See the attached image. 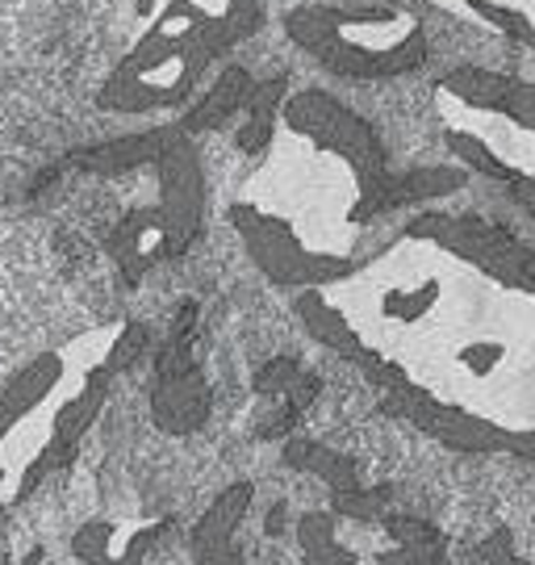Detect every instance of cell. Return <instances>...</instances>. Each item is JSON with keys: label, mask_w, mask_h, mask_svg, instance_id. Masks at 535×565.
Returning a JSON list of instances; mask_svg holds the SVG:
<instances>
[{"label": "cell", "mask_w": 535, "mask_h": 565, "mask_svg": "<svg viewBox=\"0 0 535 565\" xmlns=\"http://www.w3.org/2000/svg\"><path fill=\"white\" fill-rule=\"evenodd\" d=\"M285 34L318 67L343 81L410 76L431 55L422 21L394 0H360V4L310 0L285 13Z\"/></svg>", "instance_id": "cell-2"}, {"label": "cell", "mask_w": 535, "mask_h": 565, "mask_svg": "<svg viewBox=\"0 0 535 565\" xmlns=\"http://www.w3.org/2000/svg\"><path fill=\"white\" fill-rule=\"evenodd\" d=\"M231 223H235L238 239L247 247V256L256 260V268L272 285H285V289H314V285L339 281V277L352 268L343 256L306 247V239L298 235V226L256 202L231 205Z\"/></svg>", "instance_id": "cell-6"}, {"label": "cell", "mask_w": 535, "mask_h": 565, "mask_svg": "<svg viewBox=\"0 0 535 565\" xmlns=\"http://www.w3.org/2000/svg\"><path fill=\"white\" fill-rule=\"evenodd\" d=\"M439 93H452L457 102L473 105V109H494L523 126L535 130V84L494 72V67H457L439 81Z\"/></svg>", "instance_id": "cell-8"}, {"label": "cell", "mask_w": 535, "mask_h": 565, "mask_svg": "<svg viewBox=\"0 0 535 565\" xmlns=\"http://www.w3.org/2000/svg\"><path fill=\"white\" fill-rule=\"evenodd\" d=\"M118 369L109 340L88 361L51 348L25 361L0 390V511L25 503L97 424Z\"/></svg>", "instance_id": "cell-1"}, {"label": "cell", "mask_w": 535, "mask_h": 565, "mask_svg": "<svg viewBox=\"0 0 535 565\" xmlns=\"http://www.w3.org/2000/svg\"><path fill=\"white\" fill-rule=\"evenodd\" d=\"M410 235H431L443 247H452L460 256L477 260L481 268H490L494 277L532 289L535 294V252H527L523 243H515L506 231L481 223V218H443V214H422Z\"/></svg>", "instance_id": "cell-7"}, {"label": "cell", "mask_w": 535, "mask_h": 565, "mask_svg": "<svg viewBox=\"0 0 535 565\" xmlns=\"http://www.w3.org/2000/svg\"><path fill=\"white\" fill-rule=\"evenodd\" d=\"M151 168H156V202L135 205L109 235V256L118 260L121 277L130 285L142 281L151 264L184 256L205 223V172L193 135L180 130Z\"/></svg>", "instance_id": "cell-4"}, {"label": "cell", "mask_w": 535, "mask_h": 565, "mask_svg": "<svg viewBox=\"0 0 535 565\" xmlns=\"http://www.w3.org/2000/svg\"><path fill=\"white\" fill-rule=\"evenodd\" d=\"M252 72L247 67H238V63H231V67H222L218 81L205 88V97L201 102H193L184 114H180V130L184 135H214V130H222L231 118H238L243 114V102H247V93H252Z\"/></svg>", "instance_id": "cell-10"}, {"label": "cell", "mask_w": 535, "mask_h": 565, "mask_svg": "<svg viewBox=\"0 0 535 565\" xmlns=\"http://www.w3.org/2000/svg\"><path fill=\"white\" fill-rule=\"evenodd\" d=\"M176 135V121H163V126H147V130H135V135L88 142V147L67 151L63 168H76V172H88V177H121V172H135V168H151Z\"/></svg>", "instance_id": "cell-9"}, {"label": "cell", "mask_w": 535, "mask_h": 565, "mask_svg": "<svg viewBox=\"0 0 535 565\" xmlns=\"http://www.w3.org/2000/svg\"><path fill=\"white\" fill-rule=\"evenodd\" d=\"M301 377V369L298 361H289V356H280V361L272 364H264L259 369V377H256V390H264V394H285L289 385Z\"/></svg>", "instance_id": "cell-17"}, {"label": "cell", "mask_w": 535, "mask_h": 565, "mask_svg": "<svg viewBox=\"0 0 535 565\" xmlns=\"http://www.w3.org/2000/svg\"><path fill=\"white\" fill-rule=\"evenodd\" d=\"M163 527L168 524L139 527V532L121 536L118 524H109V520H88V524L72 536V553H76L84 565H142L147 545L156 541Z\"/></svg>", "instance_id": "cell-12"}, {"label": "cell", "mask_w": 535, "mask_h": 565, "mask_svg": "<svg viewBox=\"0 0 535 565\" xmlns=\"http://www.w3.org/2000/svg\"><path fill=\"white\" fill-rule=\"evenodd\" d=\"M247 503H252V486L238 482L205 511V520L193 532V548H197L193 557H197V565H243L235 553V532Z\"/></svg>", "instance_id": "cell-11"}, {"label": "cell", "mask_w": 535, "mask_h": 565, "mask_svg": "<svg viewBox=\"0 0 535 565\" xmlns=\"http://www.w3.org/2000/svg\"><path fill=\"white\" fill-rule=\"evenodd\" d=\"M280 118L289 126V135L314 142L327 156L347 163V172L356 177V210L352 218L364 223L381 214L385 202V184H389V156H385V142L381 135L360 118L356 109L331 97V93H318V88H301V93H285L280 102Z\"/></svg>", "instance_id": "cell-5"}, {"label": "cell", "mask_w": 535, "mask_h": 565, "mask_svg": "<svg viewBox=\"0 0 535 565\" xmlns=\"http://www.w3.org/2000/svg\"><path fill=\"white\" fill-rule=\"evenodd\" d=\"M394 4H406V0H394Z\"/></svg>", "instance_id": "cell-19"}, {"label": "cell", "mask_w": 535, "mask_h": 565, "mask_svg": "<svg viewBox=\"0 0 535 565\" xmlns=\"http://www.w3.org/2000/svg\"><path fill=\"white\" fill-rule=\"evenodd\" d=\"M460 184H464L460 168H415L406 177H389L381 210H394V205L406 202H431V198H443V193H457Z\"/></svg>", "instance_id": "cell-14"}, {"label": "cell", "mask_w": 535, "mask_h": 565, "mask_svg": "<svg viewBox=\"0 0 535 565\" xmlns=\"http://www.w3.org/2000/svg\"><path fill=\"white\" fill-rule=\"evenodd\" d=\"M285 93H289V81H285V76L252 84V93H247V102H243V126H238V135H235L238 151L259 156V151L272 142V130H277Z\"/></svg>", "instance_id": "cell-13"}, {"label": "cell", "mask_w": 535, "mask_h": 565, "mask_svg": "<svg viewBox=\"0 0 535 565\" xmlns=\"http://www.w3.org/2000/svg\"><path fill=\"white\" fill-rule=\"evenodd\" d=\"M222 60L214 39L180 9L159 4L135 46L100 84L97 105L109 114H151L189 105L205 72Z\"/></svg>", "instance_id": "cell-3"}, {"label": "cell", "mask_w": 535, "mask_h": 565, "mask_svg": "<svg viewBox=\"0 0 535 565\" xmlns=\"http://www.w3.org/2000/svg\"><path fill=\"white\" fill-rule=\"evenodd\" d=\"M448 147H452V151H457V156L469 163V168L485 172V177H497V181H511V177H515V168L497 160L494 151H490L485 142L477 139V135H473V139H469V135H448Z\"/></svg>", "instance_id": "cell-15"}, {"label": "cell", "mask_w": 535, "mask_h": 565, "mask_svg": "<svg viewBox=\"0 0 535 565\" xmlns=\"http://www.w3.org/2000/svg\"><path fill=\"white\" fill-rule=\"evenodd\" d=\"M473 9L494 21V25L502 30V34H506V39H515V42H523V46H532V51H535V25H532V18H523L518 9H506V4H494V0H473Z\"/></svg>", "instance_id": "cell-16"}, {"label": "cell", "mask_w": 535, "mask_h": 565, "mask_svg": "<svg viewBox=\"0 0 535 565\" xmlns=\"http://www.w3.org/2000/svg\"><path fill=\"white\" fill-rule=\"evenodd\" d=\"M151 4H156V0H139V18H147V13H151Z\"/></svg>", "instance_id": "cell-18"}]
</instances>
